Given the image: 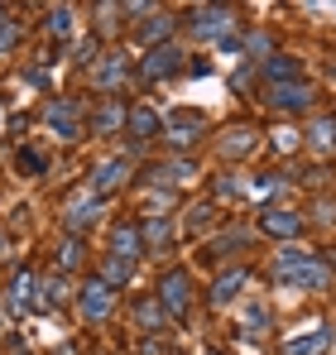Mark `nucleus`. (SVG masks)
Masks as SVG:
<instances>
[{"label": "nucleus", "instance_id": "nucleus-1", "mask_svg": "<svg viewBox=\"0 0 336 355\" xmlns=\"http://www.w3.org/2000/svg\"><path fill=\"white\" fill-rule=\"evenodd\" d=\"M274 279H279V288L317 293V288L332 284V264H322V259L308 254V250H283L279 259H274Z\"/></svg>", "mask_w": 336, "mask_h": 355}, {"label": "nucleus", "instance_id": "nucleus-2", "mask_svg": "<svg viewBox=\"0 0 336 355\" xmlns=\"http://www.w3.org/2000/svg\"><path fill=\"white\" fill-rule=\"evenodd\" d=\"M187 29H192L202 44H226L230 29H235V10H230V5H202V10H192Z\"/></svg>", "mask_w": 336, "mask_h": 355}, {"label": "nucleus", "instance_id": "nucleus-3", "mask_svg": "<svg viewBox=\"0 0 336 355\" xmlns=\"http://www.w3.org/2000/svg\"><path fill=\"white\" fill-rule=\"evenodd\" d=\"M187 53L183 49H173V44H164V49H149L144 58H140V77L144 82H168V77H183V67H187Z\"/></svg>", "mask_w": 336, "mask_h": 355}, {"label": "nucleus", "instance_id": "nucleus-4", "mask_svg": "<svg viewBox=\"0 0 336 355\" xmlns=\"http://www.w3.org/2000/svg\"><path fill=\"white\" fill-rule=\"evenodd\" d=\"M159 302H164L168 317H187L192 312V279L183 269H168L164 279H159Z\"/></svg>", "mask_w": 336, "mask_h": 355}, {"label": "nucleus", "instance_id": "nucleus-5", "mask_svg": "<svg viewBox=\"0 0 336 355\" xmlns=\"http://www.w3.org/2000/svg\"><path fill=\"white\" fill-rule=\"evenodd\" d=\"M77 312H82V322H106V317L115 312V288H111V284H101V279L82 284V293H77Z\"/></svg>", "mask_w": 336, "mask_h": 355}, {"label": "nucleus", "instance_id": "nucleus-6", "mask_svg": "<svg viewBox=\"0 0 336 355\" xmlns=\"http://www.w3.org/2000/svg\"><path fill=\"white\" fill-rule=\"evenodd\" d=\"M264 106H269V111H283V116L308 111V106H312V87H308V82H279V87H264Z\"/></svg>", "mask_w": 336, "mask_h": 355}, {"label": "nucleus", "instance_id": "nucleus-7", "mask_svg": "<svg viewBox=\"0 0 336 355\" xmlns=\"http://www.w3.org/2000/svg\"><path fill=\"white\" fill-rule=\"evenodd\" d=\"M164 135H168V144L187 149V144H197V139L207 135V116H197V111H168Z\"/></svg>", "mask_w": 336, "mask_h": 355}, {"label": "nucleus", "instance_id": "nucleus-8", "mask_svg": "<svg viewBox=\"0 0 336 355\" xmlns=\"http://www.w3.org/2000/svg\"><path fill=\"white\" fill-rule=\"evenodd\" d=\"M49 130H53L58 139H82V106L72 101V96H58L49 101Z\"/></svg>", "mask_w": 336, "mask_h": 355}, {"label": "nucleus", "instance_id": "nucleus-9", "mask_svg": "<svg viewBox=\"0 0 336 355\" xmlns=\"http://www.w3.org/2000/svg\"><path fill=\"white\" fill-rule=\"evenodd\" d=\"M96 216H101V197H96L92 187H87V192H77V197L62 207V226H67L72 236H82V231L96 221Z\"/></svg>", "mask_w": 336, "mask_h": 355}, {"label": "nucleus", "instance_id": "nucleus-10", "mask_svg": "<svg viewBox=\"0 0 336 355\" xmlns=\"http://www.w3.org/2000/svg\"><path fill=\"white\" fill-rule=\"evenodd\" d=\"M327 351H332V327L327 322H312L308 331L283 336V355H327Z\"/></svg>", "mask_w": 336, "mask_h": 355}, {"label": "nucleus", "instance_id": "nucleus-11", "mask_svg": "<svg viewBox=\"0 0 336 355\" xmlns=\"http://www.w3.org/2000/svg\"><path fill=\"white\" fill-rule=\"evenodd\" d=\"M125 182H130V154H111L106 164H96L92 192H96V197H111L115 187H125Z\"/></svg>", "mask_w": 336, "mask_h": 355}, {"label": "nucleus", "instance_id": "nucleus-12", "mask_svg": "<svg viewBox=\"0 0 336 355\" xmlns=\"http://www.w3.org/2000/svg\"><path fill=\"white\" fill-rule=\"evenodd\" d=\"M260 231L274 240H293V236H303V216L288 211V207H264L260 211Z\"/></svg>", "mask_w": 336, "mask_h": 355}, {"label": "nucleus", "instance_id": "nucleus-13", "mask_svg": "<svg viewBox=\"0 0 336 355\" xmlns=\"http://www.w3.org/2000/svg\"><path fill=\"white\" fill-rule=\"evenodd\" d=\"M125 77H130L125 53H106V58H96V67H92V87H96V92H120Z\"/></svg>", "mask_w": 336, "mask_h": 355}, {"label": "nucleus", "instance_id": "nucleus-14", "mask_svg": "<svg viewBox=\"0 0 336 355\" xmlns=\"http://www.w3.org/2000/svg\"><path fill=\"white\" fill-rule=\"evenodd\" d=\"M240 288H250V269H245V264L226 269L221 279L212 284V293H207V302H212V307H230V302L240 297Z\"/></svg>", "mask_w": 336, "mask_h": 355}, {"label": "nucleus", "instance_id": "nucleus-15", "mask_svg": "<svg viewBox=\"0 0 336 355\" xmlns=\"http://www.w3.org/2000/svg\"><path fill=\"white\" fill-rule=\"evenodd\" d=\"M125 130H130V139H135V144H149V139H159V135H164V116H159V111H149V106H130Z\"/></svg>", "mask_w": 336, "mask_h": 355}, {"label": "nucleus", "instance_id": "nucleus-16", "mask_svg": "<svg viewBox=\"0 0 336 355\" xmlns=\"http://www.w3.org/2000/svg\"><path fill=\"white\" fill-rule=\"evenodd\" d=\"M217 149H221L226 159H245V154L260 149V130L255 125H230L221 139H217Z\"/></svg>", "mask_w": 336, "mask_h": 355}, {"label": "nucleus", "instance_id": "nucleus-17", "mask_svg": "<svg viewBox=\"0 0 336 355\" xmlns=\"http://www.w3.org/2000/svg\"><path fill=\"white\" fill-rule=\"evenodd\" d=\"M168 322H173V317L164 312V302H159V297H144V302H135V327H140V331H149V336H164Z\"/></svg>", "mask_w": 336, "mask_h": 355}, {"label": "nucleus", "instance_id": "nucleus-18", "mask_svg": "<svg viewBox=\"0 0 336 355\" xmlns=\"http://www.w3.org/2000/svg\"><path fill=\"white\" fill-rule=\"evenodd\" d=\"M111 254L115 259H140L144 254V240H140V226H130V221H120V226H111Z\"/></svg>", "mask_w": 336, "mask_h": 355}, {"label": "nucleus", "instance_id": "nucleus-19", "mask_svg": "<svg viewBox=\"0 0 336 355\" xmlns=\"http://www.w3.org/2000/svg\"><path fill=\"white\" fill-rule=\"evenodd\" d=\"M140 240H144V250L164 254L168 245H173V221L159 216V211H154V216H144V221H140Z\"/></svg>", "mask_w": 336, "mask_h": 355}, {"label": "nucleus", "instance_id": "nucleus-20", "mask_svg": "<svg viewBox=\"0 0 336 355\" xmlns=\"http://www.w3.org/2000/svg\"><path fill=\"white\" fill-rule=\"evenodd\" d=\"M34 288H39V279H34L29 269H19V274L10 279V288H5V307H10V312H24V307H34Z\"/></svg>", "mask_w": 336, "mask_h": 355}, {"label": "nucleus", "instance_id": "nucleus-21", "mask_svg": "<svg viewBox=\"0 0 336 355\" xmlns=\"http://www.w3.org/2000/svg\"><path fill=\"white\" fill-rule=\"evenodd\" d=\"M269 327H274V312H269L264 302H245V312H240V336L260 341V336H269Z\"/></svg>", "mask_w": 336, "mask_h": 355}, {"label": "nucleus", "instance_id": "nucleus-22", "mask_svg": "<svg viewBox=\"0 0 336 355\" xmlns=\"http://www.w3.org/2000/svg\"><path fill=\"white\" fill-rule=\"evenodd\" d=\"M62 302H67V279H62V274L39 279V288H34V307H39V312H58Z\"/></svg>", "mask_w": 336, "mask_h": 355}, {"label": "nucleus", "instance_id": "nucleus-23", "mask_svg": "<svg viewBox=\"0 0 336 355\" xmlns=\"http://www.w3.org/2000/svg\"><path fill=\"white\" fill-rule=\"evenodd\" d=\"M235 250H250V231H245V226H230V231H221L217 240H207V250H202V254L226 259V254H235Z\"/></svg>", "mask_w": 336, "mask_h": 355}, {"label": "nucleus", "instance_id": "nucleus-24", "mask_svg": "<svg viewBox=\"0 0 336 355\" xmlns=\"http://www.w3.org/2000/svg\"><path fill=\"white\" fill-rule=\"evenodd\" d=\"M125 116H130V106H120V101L96 106V111H92V135H115V130H125Z\"/></svg>", "mask_w": 336, "mask_h": 355}, {"label": "nucleus", "instance_id": "nucleus-25", "mask_svg": "<svg viewBox=\"0 0 336 355\" xmlns=\"http://www.w3.org/2000/svg\"><path fill=\"white\" fill-rule=\"evenodd\" d=\"M298 72H303V67H298L293 53H269V58H264V77H269V87H279V82H303Z\"/></svg>", "mask_w": 336, "mask_h": 355}, {"label": "nucleus", "instance_id": "nucleus-26", "mask_svg": "<svg viewBox=\"0 0 336 355\" xmlns=\"http://www.w3.org/2000/svg\"><path fill=\"white\" fill-rule=\"evenodd\" d=\"M308 149H317V154H332L336 149V120L332 116H322V120L308 125Z\"/></svg>", "mask_w": 336, "mask_h": 355}, {"label": "nucleus", "instance_id": "nucleus-27", "mask_svg": "<svg viewBox=\"0 0 336 355\" xmlns=\"http://www.w3.org/2000/svg\"><path fill=\"white\" fill-rule=\"evenodd\" d=\"M168 34H173V19H168L164 10H154V15H149V19L140 24V39H144L149 49H164V39H168Z\"/></svg>", "mask_w": 336, "mask_h": 355}, {"label": "nucleus", "instance_id": "nucleus-28", "mask_svg": "<svg viewBox=\"0 0 336 355\" xmlns=\"http://www.w3.org/2000/svg\"><path fill=\"white\" fill-rule=\"evenodd\" d=\"M192 173H197L192 159H173V164H159V168H154V182H159V187H178V182H187Z\"/></svg>", "mask_w": 336, "mask_h": 355}, {"label": "nucleus", "instance_id": "nucleus-29", "mask_svg": "<svg viewBox=\"0 0 336 355\" xmlns=\"http://www.w3.org/2000/svg\"><path fill=\"white\" fill-rule=\"evenodd\" d=\"M130 279H135V264H130V259H115V254H106V264H101V284L120 288V284H130Z\"/></svg>", "mask_w": 336, "mask_h": 355}, {"label": "nucleus", "instance_id": "nucleus-30", "mask_svg": "<svg viewBox=\"0 0 336 355\" xmlns=\"http://www.w3.org/2000/svg\"><path fill=\"white\" fill-rule=\"evenodd\" d=\"M44 29H49L53 39H67V34L77 29V24H72V5H58V10H49V15H44Z\"/></svg>", "mask_w": 336, "mask_h": 355}, {"label": "nucleus", "instance_id": "nucleus-31", "mask_svg": "<svg viewBox=\"0 0 336 355\" xmlns=\"http://www.w3.org/2000/svg\"><path fill=\"white\" fill-rule=\"evenodd\" d=\"M82 259H87V254H82V240H77V236L58 245V269H77Z\"/></svg>", "mask_w": 336, "mask_h": 355}, {"label": "nucleus", "instance_id": "nucleus-32", "mask_svg": "<svg viewBox=\"0 0 336 355\" xmlns=\"http://www.w3.org/2000/svg\"><path fill=\"white\" fill-rule=\"evenodd\" d=\"M240 49H245L250 58H269V34H260V29H255V34H245V44H240Z\"/></svg>", "mask_w": 336, "mask_h": 355}, {"label": "nucleus", "instance_id": "nucleus-33", "mask_svg": "<svg viewBox=\"0 0 336 355\" xmlns=\"http://www.w3.org/2000/svg\"><path fill=\"white\" fill-rule=\"evenodd\" d=\"M212 211H217L212 202H197L192 216H187V231H207V226H212Z\"/></svg>", "mask_w": 336, "mask_h": 355}, {"label": "nucleus", "instance_id": "nucleus-34", "mask_svg": "<svg viewBox=\"0 0 336 355\" xmlns=\"http://www.w3.org/2000/svg\"><path fill=\"white\" fill-rule=\"evenodd\" d=\"M15 44H19V24H15V19H0V58H5Z\"/></svg>", "mask_w": 336, "mask_h": 355}, {"label": "nucleus", "instance_id": "nucleus-35", "mask_svg": "<svg viewBox=\"0 0 336 355\" xmlns=\"http://www.w3.org/2000/svg\"><path fill=\"white\" fill-rule=\"evenodd\" d=\"M235 192H245V178H217V197H235Z\"/></svg>", "mask_w": 336, "mask_h": 355}, {"label": "nucleus", "instance_id": "nucleus-36", "mask_svg": "<svg viewBox=\"0 0 336 355\" xmlns=\"http://www.w3.org/2000/svg\"><path fill=\"white\" fill-rule=\"evenodd\" d=\"M15 159H19V168H29V173H44V159H39L34 149H19Z\"/></svg>", "mask_w": 336, "mask_h": 355}, {"label": "nucleus", "instance_id": "nucleus-37", "mask_svg": "<svg viewBox=\"0 0 336 355\" xmlns=\"http://www.w3.org/2000/svg\"><path fill=\"white\" fill-rule=\"evenodd\" d=\"M96 15H101V29H115V24H120L115 15H125V5H101Z\"/></svg>", "mask_w": 336, "mask_h": 355}, {"label": "nucleus", "instance_id": "nucleus-38", "mask_svg": "<svg viewBox=\"0 0 336 355\" xmlns=\"http://www.w3.org/2000/svg\"><path fill=\"white\" fill-rule=\"evenodd\" d=\"M274 144H279V149H293V144H298V130H279Z\"/></svg>", "mask_w": 336, "mask_h": 355}, {"label": "nucleus", "instance_id": "nucleus-39", "mask_svg": "<svg viewBox=\"0 0 336 355\" xmlns=\"http://www.w3.org/2000/svg\"><path fill=\"white\" fill-rule=\"evenodd\" d=\"M332 216H336V207H332V202H322V207H317V221H322V226H332Z\"/></svg>", "mask_w": 336, "mask_h": 355}, {"label": "nucleus", "instance_id": "nucleus-40", "mask_svg": "<svg viewBox=\"0 0 336 355\" xmlns=\"http://www.w3.org/2000/svg\"><path fill=\"white\" fill-rule=\"evenodd\" d=\"M144 355H173V346H164V341H149V346H144Z\"/></svg>", "mask_w": 336, "mask_h": 355}, {"label": "nucleus", "instance_id": "nucleus-41", "mask_svg": "<svg viewBox=\"0 0 336 355\" xmlns=\"http://www.w3.org/2000/svg\"><path fill=\"white\" fill-rule=\"evenodd\" d=\"M0 254H5V231H0Z\"/></svg>", "mask_w": 336, "mask_h": 355}, {"label": "nucleus", "instance_id": "nucleus-42", "mask_svg": "<svg viewBox=\"0 0 336 355\" xmlns=\"http://www.w3.org/2000/svg\"><path fill=\"white\" fill-rule=\"evenodd\" d=\"M207 355H221V351H207Z\"/></svg>", "mask_w": 336, "mask_h": 355}]
</instances>
